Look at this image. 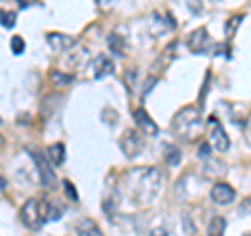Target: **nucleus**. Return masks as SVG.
Here are the masks:
<instances>
[{
  "label": "nucleus",
  "instance_id": "nucleus-1",
  "mask_svg": "<svg viewBox=\"0 0 251 236\" xmlns=\"http://www.w3.org/2000/svg\"><path fill=\"white\" fill-rule=\"evenodd\" d=\"M163 180L157 167H134L124 176V190L138 205H149L161 192Z\"/></svg>",
  "mask_w": 251,
  "mask_h": 236
},
{
  "label": "nucleus",
  "instance_id": "nucleus-2",
  "mask_svg": "<svg viewBox=\"0 0 251 236\" xmlns=\"http://www.w3.org/2000/svg\"><path fill=\"white\" fill-rule=\"evenodd\" d=\"M172 130L180 138L193 140L201 130V113L197 107H182L172 119Z\"/></svg>",
  "mask_w": 251,
  "mask_h": 236
},
{
  "label": "nucleus",
  "instance_id": "nucleus-3",
  "mask_svg": "<svg viewBox=\"0 0 251 236\" xmlns=\"http://www.w3.org/2000/svg\"><path fill=\"white\" fill-rule=\"evenodd\" d=\"M21 224L29 228V230H40L46 222V203L42 205L38 199H27L19 209Z\"/></svg>",
  "mask_w": 251,
  "mask_h": 236
},
{
  "label": "nucleus",
  "instance_id": "nucleus-4",
  "mask_svg": "<svg viewBox=\"0 0 251 236\" xmlns=\"http://www.w3.org/2000/svg\"><path fill=\"white\" fill-rule=\"evenodd\" d=\"M207 142L211 144V148H216L218 153H226L230 148V138L226 130L222 128V123H220L218 117H207Z\"/></svg>",
  "mask_w": 251,
  "mask_h": 236
},
{
  "label": "nucleus",
  "instance_id": "nucleus-5",
  "mask_svg": "<svg viewBox=\"0 0 251 236\" xmlns=\"http://www.w3.org/2000/svg\"><path fill=\"white\" fill-rule=\"evenodd\" d=\"M31 159H34L36 167H38V174H40V180H42V186H46L49 190H54L59 184H57V174H54L50 161L46 159V155L38 153V151H29Z\"/></svg>",
  "mask_w": 251,
  "mask_h": 236
},
{
  "label": "nucleus",
  "instance_id": "nucleus-6",
  "mask_svg": "<svg viewBox=\"0 0 251 236\" xmlns=\"http://www.w3.org/2000/svg\"><path fill=\"white\" fill-rule=\"evenodd\" d=\"M120 146H122V151L126 155V159H136L145 148L143 134L136 132V130H126L122 140H120Z\"/></svg>",
  "mask_w": 251,
  "mask_h": 236
},
{
  "label": "nucleus",
  "instance_id": "nucleus-7",
  "mask_svg": "<svg viewBox=\"0 0 251 236\" xmlns=\"http://www.w3.org/2000/svg\"><path fill=\"white\" fill-rule=\"evenodd\" d=\"M209 46H211V38L205 27H197L188 34V48L195 54H205L209 50Z\"/></svg>",
  "mask_w": 251,
  "mask_h": 236
},
{
  "label": "nucleus",
  "instance_id": "nucleus-8",
  "mask_svg": "<svg viewBox=\"0 0 251 236\" xmlns=\"http://www.w3.org/2000/svg\"><path fill=\"white\" fill-rule=\"evenodd\" d=\"M113 61L109 59V54H97L92 61H90V73L94 80H103V77L111 75L113 73Z\"/></svg>",
  "mask_w": 251,
  "mask_h": 236
},
{
  "label": "nucleus",
  "instance_id": "nucleus-9",
  "mask_svg": "<svg viewBox=\"0 0 251 236\" xmlns=\"http://www.w3.org/2000/svg\"><path fill=\"white\" fill-rule=\"evenodd\" d=\"M132 117H134V123L143 136H157V134H159V125L151 119V115H149L145 109H136V111L132 113Z\"/></svg>",
  "mask_w": 251,
  "mask_h": 236
},
{
  "label": "nucleus",
  "instance_id": "nucleus-10",
  "mask_svg": "<svg viewBox=\"0 0 251 236\" xmlns=\"http://www.w3.org/2000/svg\"><path fill=\"white\" fill-rule=\"evenodd\" d=\"M209 196H211V201H214L216 205H230V203L237 199V192H234V188L230 184L218 182V184L211 186Z\"/></svg>",
  "mask_w": 251,
  "mask_h": 236
},
{
  "label": "nucleus",
  "instance_id": "nucleus-11",
  "mask_svg": "<svg viewBox=\"0 0 251 236\" xmlns=\"http://www.w3.org/2000/svg\"><path fill=\"white\" fill-rule=\"evenodd\" d=\"M46 42L54 52H65L72 46H75V38L69 34H61V31H49L46 34Z\"/></svg>",
  "mask_w": 251,
  "mask_h": 236
},
{
  "label": "nucleus",
  "instance_id": "nucleus-12",
  "mask_svg": "<svg viewBox=\"0 0 251 236\" xmlns=\"http://www.w3.org/2000/svg\"><path fill=\"white\" fill-rule=\"evenodd\" d=\"M75 234L77 236H103L99 224L92 222V219H88V217H84V219H80V222L75 224Z\"/></svg>",
  "mask_w": 251,
  "mask_h": 236
},
{
  "label": "nucleus",
  "instance_id": "nucleus-13",
  "mask_svg": "<svg viewBox=\"0 0 251 236\" xmlns=\"http://www.w3.org/2000/svg\"><path fill=\"white\" fill-rule=\"evenodd\" d=\"M174 27H176V21H172V17L161 19L157 13L151 17V31H153L155 36H161V34H166V31L174 29Z\"/></svg>",
  "mask_w": 251,
  "mask_h": 236
},
{
  "label": "nucleus",
  "instance_id": "nucleus-14",
  "mask_svg": "<svg viewBox=\"0 0 251 236\" xmlns=\"http://www.w3.org/2000/svg\"><path fill=\"white\" fill-rule=\"evenodd\" d=\"M46 159L50 161L52 167H59V165H63V161H65V146H63L61 142L50 144L49 148H46Z\"/></svg>",
  "mask_w": 251,
  "mask_h": 236
},
{
  "label": "nucleus",
  "instance_id": "nucleus-15",
  "mask_svg": "<svg viewBox=\"0 0 251 236\" xmlns=\"http://www.w3.org/2000/svg\"><path fill=\"white\" fill-rule=\"evenodd\" d=\"M107 46L115 57H124L126 54V42H124V38L120 34H109L107 36Z\"/></svg>",
  "mask_w": 251,
  "mask_h": 236
},
{
  "label": "nucleus",
  "instance_id": "nucleus-16",
  "mask_svg": "<svg viewBox=\"0 0 251 236\" xmlns=\"http://www.w3.org/2000/svg\"><path fill=\"white\" fill-rule=\"evenodd\" d=\"M226 226H228L226 224V217H222V215L211 217L207 224V236H224Z\"/></svg>",
  "mask_w": 251,
  "mask_h": 236
},
{
  "label": "nucleus",
  "instance_id": "nucleus-17",
  "mask_svg": "<svg viewBox=\"0 0 251 236\" xmlns=\"http://www.w3.org/2000/svg\"><path fill=\"white\" fill-rule=\"evenodd\" d=\"M50 82L54 86H59V88H65V86H69L74 82V75L72 73H63V71H59V69H52L50 71Z\"/></svg>",
  "mask_w": 251,
  "mask_h": 236
},
{
  "label": "nucleus",
  "instance_id": "nucleus-18",
  "mask_svg": "<svg viewBox=\"0 0 251 236\" xmlns=\"http://www.w3.org/2000/svg\"><path fill=\"white\" fill-rule=\"evenodd\" d=\"M163 159H166V163L170 165V167H176V165H180V161H182V155H180V151L176 146L168 144L166 153H163Z\"/></svg>",
  "mask_w": 251,
  "mask_h": 236
},
{
  "label": "nucleus",
  "instance_id": "nucleus-19",
  "mask_svg": "<svg viewBox=\"0 0 251 236\" xmlns=\"http://www.w3.org/2000/svg\"><path fill=\"white\" fill-rule=\"evenodd\" d=\"M61 217H63V207L57 205V201L46 203V219H50V222H59Z\"/></svg>",
  "mask_w": 251,
  "mask_h": 236
},
{
  "label": "nucleus",
  "instance_id": "nucleus-20",
  "mask_svg": "<svg viewBox=\"0 0 251 236\" xmlns=\"http://www.w3.org/2000/svg\"><path fill=\"white\" fill-rule=\"evenodd\" d=\"M15 23H17V15H15L13 11L0 9V25L6 27V29H11V27H15Z\"/></svg>",
  "mask_w": 251,
  "mask_h": 236
},
{
  "label": "nucleus",
  "instance_id": "nucleus-21",
  "mask_svg": "<svg viewBox=\"0 0 251 236\" xmlns=\"http://www.w3.org/2000/svg\"><path fill=\"white\" fill-rule=\"evenodd\" d=\"M241 23H243V17H241V15H234V17H230L228 21H226V25H224V34H226V38H228V40L234 36V31H237V27L241 25Z\"/></svg>",
  "mask_w": 251,
  "mask_h": 236
},
{
  "label": "nucleus",
  "instance_id": "nucleus-22",
  "mask_svg": "<svg viewBox=\"0 0 251 236\" xmlns=\"http://www.w3.org/2000/svg\"><path fill=\"white\" fill-rule=\"evenodd\" d=\"M11 50H13V54L25 52V40H23L21 36H13L11 38Z\"/></svg>",
  "mask_w": 251,
  "mask_h": 236
},
{
  "label": "nucleus",
  "instance_id": "nucleus-23",
  "mask_svg": "<svg viewBox=\"0 0 251 236\" xmlns=\"http://www.w3.org/2000/svg\"><path fill=\"white\" fill-rule=\"evenodd\" d=\"M103 121L109 125V128H113V125L117 123V111L115 109H103Z\"/></svg>",
  "mask_w": 251,
  "mask_h": 236
},
{
  "label": "nucleus",
  "instance_id": "nucleus-24",
  "mask_svg": "<svg viewBox=\"0 0 251 236\" xmlns=\"http://www.w3.org/2000/svg\"><path fill=\"white\" fill-rule=\"evenodd\" d=\"M63 190H65V194H67V199H69V201H75V203H77V199H80V196H77L75 186L69 182V180H63Z\"/></svg>",
  "mask_w": 251,
  "mask_h": 236
},
{
  "label": "nucleus",
  "instance_id": "nucleus-25",
  "mask_svg": "<svg viewBox=\"0 0 251 236\" xmlns=\"http://www.w3.org/2000/svg\"><path fill=\"white\" fill-rule=\"evenodd\" d=\"M199 157H201V159H207V157L211 155V144L207 142V140H205V142H201L199 144V153H197Z\"/></svg>",
  "mask_w": 251,
  "mask_h": 236
},
{
  "label": "nucleus",
  "instance_id": "nucleus-26",
  "mask_svg": "<svg viewBox=\"0 0 251 236\" xmlns=\"http://www.w3.org/2000/svg\"><path fill=\"white\" fill-rule=\"evenodd\" d=\"M245 142L251 146V113H249V117L245 119Z\"/></svg>",
  "mask_w": 251,
  "mask_h": 236
},
{
  "label": "nucleus",
  "instance_id": "nucleus-27",
  "mask_svg": "<svg viewBox=\"0 0 251 236\" xmlns=\"http://www.w3.org/2000/svg\"><path fill=\"white\" fill-rule=\"evenodd\" d=\"M188 9H191L195 15H199V13H201V4H199V0H188Z\"/></svg>",
  "mask_w": 251,
  "mask_h": 236
},
{
  "label": "nucleus",
  "instance_id": "nucleus-28",
  "mask_svg": "<svg viewBox=\"0 0 251 236\" xmlns=\"http://www.w3.org/2000/svg\"><path fill=\"white\" fill-rule=\"evenodd\" d=\"M151 236H170V234L166 232V228H153V230H151Z\"/></svg>",
  "mask_w": 251,
  "mask_h": 236
},
{
  "label": "nucleus",
  "instance_id": "nucleus-29",
  "mask_svg": "<svg viewBox=\"0 0 251 236\" xmlns=\"http://www.w3.org/2000/svg\"><path fill=\"white\" fill-rule=\"evenodd\" d=\"M239 211H241V213H249V211H251V199H247V201H245V205H241Z\"/></svg>",
  "mask_w": 251,
  "mask_h": 236
},
{
  "label": "nucleus",
  "instance_id": "nucleus-30",
  "mask_svg": "<svg viewBox=\"0 0 251 236\" xmlns=\"http://www.w3.org/2000/svg\"><path fill=\"white\" fill-rule=\"evenodd\" d=\"M0 188H6V182H4V178H0Z\"/></svg>",
  "mask_w": 251,
  "mask_h": 236
},
{
  "label": "nucleus",
  "instance_id": "nucleus-31",
  "mask_svg": "<svg viewBox=\"0 0 251 236\" xmlns=\"http://www.w3.org/2000/svg\"><path fill=\"white\" fill-rule=\"evenodd\" d=\"M17 2H19L21 6H25V4H27V0H17Z\"/></svg>",
  "mask_w": 251,
  "mask_h": 236
},
{
  "label": "nucleus",
  "instance_id": "nucleus-32",
  "mask_svg": "<svg viewBox=\"0 0 251 236\" xmlns=\"http://www.w3.org/2000/svg\"><path fill=\"white\" fill-rule=\"evenodd\" d=\"M4 144V136H2V134H0V146H2Z\"/></svg>",
  "mask_w": 251,
  "mask_h": 236
},
{
  "label": "nucleus",
  "instance_id": "nucleus-33",
  "mask_svg": "<svg viewBox=\"0 0 251 236\" xmlns=\"http://www.w3.org/2000/svg\"><path fill=\"white\" fill-rule=\"evenodd\" d=\"M243 236H251V232H245V234H243Z\"/></svg>",
  "mask_w": 251,
  "mask_h": 236
},
{
  "label": "nucleus",
  "instance_id": "nucleus-34",
  "mask_svg": "<svg viewBox=\"0 0 251 236\" xmlns=\"http://www.w3.org/2000/svg\"><path fill=\"white\" fill-rule=\"evenodd\" d=\"M214 2H220V0H214Z\"/></svg>",
  "mask_w": 251,
  "mask_h": 236
},
{
  "label": "nucleus",
  "instance_id": "nucleus-35",
  "mask_svg": "<svg viewBox=\"0 0 251 236\" xmlns=\"http://www.w3.org/2000/svg\"><path fill=\"white\" fill-rule=\"evenodd\" d=\"M0 123H2V119H0Z\"/></svg>",
  "mask_w": 251,
  "mask_h": 236
}]
</instances>
